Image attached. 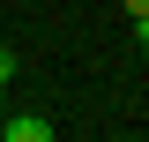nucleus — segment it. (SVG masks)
I'll return each instance as SVG.
<instances>
[{"label": "nucleus", "instance_id": "1", "mask_svg": "<svg viewBox=\"0 0 149 142\" xmlns=\"http://www.w3.org/2000/svg\"><path fill=\"white\" fill-rule=\"evenodd\" d=\"M60 127L45 112H0V142H52Z\"/></svg>", "mask_w": 149, "mask_h": 142}, {"label": "nucleus", "instance_id": "4", "mask_svg": "<svg viewBox=\"0 0 149 142\" xmlns=\"http://www.w3.org/2000/svg\"><path fill=\"white\" fill-rule=\"evenodd\" d=\"M127 15H149V0H127Z\"/></svg>", "mask_w": 149, "mask_h": 142}, {"label": "nucleus", "instance_id": "3", "mask_svg": "<svg viewBox=\"0 0 149 142\" xmlns=\"http://www.w3.org/2000/svg\"><path fill=\"white\" fill-rule=\"evenodd\" d=\"M134 45H142V53H149V15H134Z\"/></svg>", "mask_w": 149, "mask_h": 142}, {"label": "nucleus", "instance_id": "2", "mask_svg": "<svg viewBox=\"0 0 149 142\" xmlns=\"http://www.w3.org/2000/svg\"><path fill=\"white\" fill-rule=\"evenodd\" d=\"M15 82V45H0V90Z\"/></svg>", "mask_w": 149, "mask_h": 142}, {"label": "nucleus", "instance_id": "5", "mask_svg": "<svg viewBox=\"0 0 149 142\" xmlns=\"http://www.w3.org/2000/svg\"><path fill=\"white\" fill-rule=\"evenodd\" d=\"M0 112H8V90H0Z\"/></svg>", "mask_w": 149, "mask_h": 142}]
</instances>
